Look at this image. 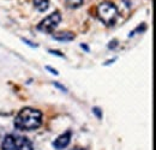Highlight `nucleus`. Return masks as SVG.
I'll use <instances>...</instances> for the list:
<instances>
[{
    "instance_id": "nucleus-4",
    "label": "nucleus",
    "mask_w": 156,
    "mask_h": 150,
    "mask_svg": "<svg viewBox=\"0 0 156 150\" xmlns=\"http://www.w3.org/2000/svg\"><path fill=\"white\" fill-rule=\"evenodd\" d=\"M61 22V15L59 11H55L53 13H51L49 16H47L46 18H43L36 27V29L41 33H52Z\"/></svg>"
},
{
    "instance_id": "nucleus-10",
    "label": "nucleus",
    "mask_w": 156,
    "mask_h": 150,
    "mask_svg": "<svg viewBox=\"0 0 156 150\" xmlns=\"http://www.w3.org/2000/svg\"><path fill=\"white\" fill-rule=\"evenodd\" d=\"M46 69H47V70H48V71H49L51 73H53V75H55V76H58V75H59L58 71H55V70H54V69H52L51 66H46Z\"/></svg>"
},
{
    "instance_id": "nucleus-14",
    "label": "nucleus",
    "mask_w": 156,
    "mask_h": 150,
    "mask_svg": "<svg viewBox=\"0 0 156 150\" xmlns=\"http://www.w3.org/2000/svg\"><path fill=\"white\" fill-rule=\"evenodd\" d=\"M49 53L55 54V55H59V56H64V54H61V53H59V52H53V51H49Z\"/></svg>"
},
{
    "instance_id": "nucleus-7",
    "label": "nucleus",
    "mask_w": 156,
    "mask_h": 150,
    "mask_svg": "<svg viewBox=\"0 0 156 150\" xmlns=\"http://www.w3.org/2000/svg\"><path fill=\"white\" fill-rule=\"evenodd\" d=\"M34 6L40 12H44L49 7V0H34Z\"/></svg>"
},
{
    "instance_id": "nucleus-6",
    "label": "nucleus",
    "mask_w": 156,
    "mask_h": 150,
    "mask_svg": "<svg viewBox=\"0 0 156 150\" xmlns=\"http://www.w3.org/2000/svg\"><path fill=\"white\" fill-rule=\"evenodd\" d=\"M52 36L54 40H57V41H60V42H70V41H72L73 38H76V35L73 34V33H71V31H57V33H53L52 34Z\"/></svg>"
},
{
    "instance_id": "nucleus-8",
    "label": "nucleus",
    "mask_w": 156,
    "mask_h": 150,
    "mask_svg": "<svg viewBox=\"0 0 156 150\" xmlns=\"http://www.w3.org/2000/svg\"><path fill=\"white\" fill-rule=\"evenodd\" d=\"M83 4H84V0H66V6L71 10L80 7Z\"/></svg>"
},
{
    "instance_id": "nucleus-12",
    "label": "nucleus",
    "mask_w": 156,
    "mask_h": 150,
    "mask_svg": "<svg viewBox=\"0 0 156 150\" xmlns=\"http://www.w3.org/2000/svg\"><path fill=\"white\" fill-rule=\"evenodd\" d=\"M54 85H55V87H58V88H59V89H60V90H62V91H66V89H65V87H62L61 84H59V83H57V82L54 83Z\"/></svg>"
},
{
    "instance_id": "nucleus-1",
    "label": "nucleus",
    "mask_w": 156,
    "mask_h": 150,
    "mask_svg": "<svg viewBox=\"0 0 156 150\" xmlns=\"http://www.w3.org/2000/svg\"><path fill=\"white\" fill-rule=\"evenodd\" d=\"M42 124V112L39 109L25 107L17 114L15 127L20 131H33L39 129Z\"/></svg>"
},
{
    "instance_id": "nucleus-13",
    "label": "nucleus",
    "mask_w": 156,
    "mask_h": 150,
    "mask_svg": "<svg viewBox=\"0 0 156 150\" xmlns=\"http://www.w3.org/2000/svg\"><path fill=\"white\" fill-rule=\"evenodd\" d=\"M118 45V41H114V42H113V43H112V42H111V43H109V45H108V47H109V48H114V47H115V46H117Z\"/></svg>"
},
{
    "instance_id": "nucleus-5",
    "label": "nucleus",
    "mask_w": 156,
    "mask_h": 150,
    "mask_svg": "<svg viewBox=\"0 0 156 150\" xmlns=\"http://www.w3.org/2000/svg\"><path fill=\"white\" fill-rule=\"evenodd\" d=\"M70 141H71V132L67 131L65 133H62V134H60L58 138L53 142V147L57 150H62L69 145Z\"/></svg>"
},
{
    "instance_id": "nucleus-9",
    "label": "nucleus",
    "mask_w": 156,
    "mask_h": 150,
    "mask_svg": "<svg viewBox=\"0 0 156 150\" xmlns=\"http://www.w3.org/2000/svg\"><path fill=\"white\" fill-rule=\"evenodd\" d=\"M93 113H95V114H96V116H98V119H101V118H102V112L100 111V108H98V107H94V108H93Z\"/></svg>"
},
{
    "instance_id": "nucleus-3",
    "label": "nucleus",
    "mask_w": 156,
    "mask_h": 150,
    "mask_svg": "<svg viewBox=\"0 0 156 150\" xmlns=\"http://www.w3.org/2000/svg\"><path fill=\"white\" fill-rule=\"evenodd\" d=\"M119 16L117 6L111 1H103L98 6V17L106 25H114Z\"/></svg>"
},
{
    "instance_id": "nucleus-11",
    "label": "nucleus",
    "mask_w": 156,
    "mask_h": 150,
    "mask_svg": "<svg viewBox=\"0 0 156 150\" xmlns=\"http://www.w3.org/2000/svg\"><path fill=\"white\" fill-rule=\"evenodd\" d=\"M23 42H24V43H27V45H29L30 47H34V48H35V47H37V45H35V43H31V42H30V41H28L27 38H23Z\"/></svg>"
},
{
    "instance_id": "nucleus-2",
    "label": "nucleus",
    "mask_w": 156,
    "mask_h": 150,
    "mask_svg": "<svg viewBox=\"0 0 156 150\" xmlns=\"http://www.w3.org/2000/svg\"><path fill=\"white\" fill-rule=\"evenodd\" d=\"M1 150H33V144L24 136L7 134L2 139Z\"/></svg>"
}]
</instances>
